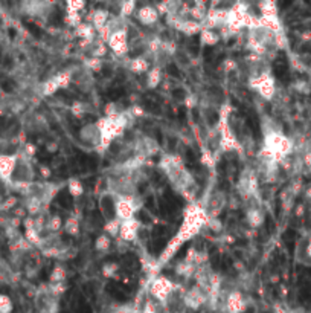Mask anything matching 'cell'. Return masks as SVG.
<instances>
[{"instance_id":"cell-12","label":"cell","mask_w":311,"mask_h":313,"mask_svg":"<svg viewBox=\"0 0 311 313\" xmlns=\"http://www.w3.org/2000/svg\"><path fill=\"white\" fill-rule=\"evenodd\" d=\"M247 305H249V302H247L244 293H241L239 290L229 292L226 296V301H224V308L227 313H244Z\"/></svg>"},{"instance_id":"cell-24","label":"cell","mask_w":311,"mask_h":313,"mask_svg":"<svg viewBox=\"0 0 311 313\" xmlns=\"http://www.w3.org/2000/svg\"><path fill=\"white\" fill-rule=\"evenodd\" d=\"M256 7L261 13V17L278 16V5H276V2H271V0H264V2H259Z\"/></svg>"},{"instance_id":"cell-42","label":"cell","mask_w":311,"mask_h":313,"mask_svg":"<svg viewBox=\"0 0 311 313\" xmlns=\"http://www.w3.org/2000/svg\"><path fill=\"white\" fill-rule=\"evenodd\" d=\"M305 252H306V258H308V266H311V238H309V240H306Z\"/></svg>"},{"instance_id":"cell-9","label":"cell","mask_w":311,"mask_h":313,"mask_svg":"<svg viewBox=\"0 0 311 313\" xmlns=\"http://www.w3.org/2000/svg\"><path fill=\"white\" fill-rule=\"evenodd\" d=\"M141 228H142V223L141 220L137 219H131V220H125V222H121V228H119V240L124 241V243H136L137 238H139V234H141Z\"/></svg>"},{"instance_id":"cell-27","label":"cell","mask_w":311,"mask_h":313,"mask_svg":"<svg viewBox=\"0 0 311 313\" xmlns=\"http://www.w3.org/2000/svg\"><path fill=\"white\" fill-rule=\"evenodd\" d=\"M80 228H81V223L77 217L71 216V217H67L66 222H64V226L63 229L66 231V234H69L71 237H77L80 234Z\"/></svg>"},{"instance_id":"cell-16","label":"cell","mask_w":311,"mask_h":313,"mask_svg":"<svg viewBox=\"0 0 311 313\" xmlns=\"http://www.w3.org/2000/svg\"><path fill=\"white\" fill-rule=\"evenodd\" d=\"M153 66H151V61H150V58L144 54V55H136V57H133L131 60H130V63H128V69L133 72V74H136V75H142V74H145L147 75V72L150 71Z\"/></svg>"},{"instance_id":"cell-19","label":"cell","mask_w":311,"mask_h":313,"mask_svg":"<svg viewBox=\"0 0 311 313\" xmlns=\"http://www.w3.org/2000/svg\"><path fill=\"white\" fill-rule=\"evenodd\" d=\"M264 219H265V216H264L262 206L249 208V210H246V220L250 225V228H259L264 223Z\"/></svg>"},{"instance_id":"cell-20","label":"cell","mask_w":311,"mask_h":313,"mask_svg":"<svg viewBox=\"0 0 311 313\" xmlns=\"http://www.w3.org/2000/svg\"><path fill=\"white\" fill-rule=\"evenodd\" d=\"M221 40L220 32L214 29H203L200 32V43L203 46H215Z\"/></svg>"},{"instance_id":"cell-10","label":"cell","mask_w":311,"mask_h":313,"mask_svg":"<svg viewBox=\"0 0 311 313\" xmlns=\"http://www.w3.org/2000/svg\"><path fill=\"white\" fill-rule=\"evenodd\" d=\"M80 139L83 141V144L93 147L96 151L101 147V133L99 128L96 125V122H87L80 128Z\"/></svg>"},{"instance_id":"cell-8","label":"cell","mask_w":311,"mask_h":313,"mask_svg":"<svg viewBox=\"0 0 311 313\" xmlns=\"http://www.w3.org/2000/svg\"><path fill=\"white\" fill-rule=\"evenodd\" d=\"M182 301H183L185 307H188V308H191V310H198V308H201L204 304L209 302V296H207V293H206L201 287H198V286L195 284L194 287L188 289V290L183 293Z\"/></svg>"},{"instance_id":"cell-32","label":"cell","mask_w":311,"mask_h":313,"mask_svg":"<svg viewBox=\"0 0 311 313\" xmlns=\"http://www.w3.org/2000/svg\"><path fill=\"white\" fill-rule=\"evenodd\" d=\"M136 14V2L134 0H127V2H121L119 4V17L125 19Z\"/></svg>"},{"instance_id":"cell-29","label":"cell","mask_w":311,"mask_h":313,"mask_svg":"<svg viewBox=\"0 0 311 313\" xmlns=\"http://www.w3.org/2000/svg\"><path fill=\"white\" fill-rule=\"evenodd\" d=\"M119 228H121V222L118 219H112L109 222H106L102 228V232L107 234L110 238H118L119 237Z\"/></svg>"},{"instance_id":"cell-6","label":"cell","mask_w":311,"mask_h":313,"mask_svg":"<svg viewBox=\"0 0 311 313\" xmlns=\"http://www.w3.org/2000/svg\"><path fill=\"white\" fill-rule=\"evenodd\" d=\"M107 48L119 58L130 54V40H128V32H127V23H125V26L112 32V36L107 40Z\"/></svg>"},{"instance_id":"cell-18","label":"cell","mask_w":311,"mask_h":313,"mask_svg":"<svg viewBox=\"0 0 311 313\" xmlns=\"http://www.w3.org/2000/svg\"><path fill=\"white\" fill-rule=\"evenodd\" d=\"M74 36L81 39V42H90L92 43L98 37V32L89 22H83L78 28L74 29Z\"/></svg>"},{"instance_id":"cell-21","label":"cell","mask_w":311,"mask_h":313,"mask_svg":"<svg viewBox=\"0 0 311 313\" xmlns=\"http://www.w3.org/2000/svg\"><path fill=\"white\" fill-rule=\"evenodd\" d=\"M162 80H163V69H160L157 66H153L150 71L147 72V86L150 89L159 87Z\"/></svg>"},{"instance_id":"cell-37","label":"cell","mask_w":311,"mask_h":313,"mask_svg":"<svg viewBox=\"0 0 311 313\" xmlns=\"http://www.w3.org/2000/svg\"><path fill=\"white\" fill-rule=\"evenodd\" d=\"M13 308H14L13 299L5 293H0V313H11Z\"/></svg>"},{"instance_id":"cell-13","label":"cell","mask_w":311,"mask_h":313,"mask_svg":"<svg viewBox=\"0 0 311 313\" xmlns=\"http://www.w3.org/2000/svg\"><path fill=\"white\" fill-rule=\"evenodd\" d=\"M185 245V243L177 237V235H174L172 237L168 243H166V246L162 249V252H160V255L157 257V263H159V266L160 267H163L168 261H171L172 258H174V255L180 251V248Z\"/></svg>"},{"instance_id":"cell-35","label":"cell","mask_w":311,"mask_h":313,"mask_svg":"<svg viewBox=\"0 0 311 313\" xmlns=\"http://www.w3.org/2000/svg\"><path fill=\"white\" fill-rule=\"evenodd\" d=\"M71 113L75 116V118H81L87 113V104L83 102V101H75L72 106H71Z\"/></svg>"},{"instance_id":"cell-40","label":"cell","mask_w":311,"mask_h":313,"mask_svg":"<svg viewBox=\"0 0 311 313\" xmlns=\"http://www.w3.org/2000/svg\"><path fill=\"white\" fill-rule=\"evenodd\" d=\"M206 228H209L212 232H221L224 229V226H223V223H221L220 219H209V220H207Z\"/></svg>"},{"instance_id":"cell-22","label":"cell","mask_w":311,"mask_h":313,"mask_svg":"<svg viewBox=\"0 0 311 313\" xmlns=\"http://www.w3.org/2000/svg\"><path fill=\"white\" fill-rule=\"evenodd\" d=\"M89 48H90V57H95V58H99V60H102L109 52L107 45L104 43L102 40H99L98 37L92 42V45Z\"/></svg>"},{"instance_id":"cell-34","label":"cell","mask_w":311,"mask_h":313,"mask_svg":"<svg viewBox=\"0 0 311 313\" xmlns=\"http://www.w3.org/2000/svg\"><path fill=\"white\" fill-rule=\"evenodd\" d=\"M84 8H86V2H81V0H71V2L66 4V14H81Z\"/></svg>"},{"instance_id":"cell-5","label":"cell","mask_w":311,"mask_h":313,"mask_svg":"<svg viewBox=\"0 0 311 313\" xmlns=\"http://www.w3.org/2000/svg\"><path fill=\"white\" fill-rule=\"evenodd\" d=\"M249 84L265 101H271L276 95V80L271 75V71L262 75L249 78Z\"/></svg>"},{"instance_id":"cell-3","label":"cell","mask_w":311,"mask_h":313,"mask_svg":"<svg viewBox=\"0 0 311 313\" xmlns=\"http://www.w3.org/2000/svg\"><path fill=\"white\" fill-rule=\"evenodd\" d=\"M141 208L142 202L137 199V196H115V217L119 222L136 219Z\"/></svg>"},{"instance_id":"cell-17","label":"cell","mask_w":311,"mask_h":313,"mask_svg":"<svg viewBox=\"0 0 311 313\" xmlns=\"http://www.w3.org/2000/svg\"><path fill=\"white\" fill-rule=\"evenodd\" d=\"M110 20V14L107 10H95L89 14V23L98 31H101Z\"/></svg>"},{"instance_id":"cell-1","label":"cell","mask_w":311,"mask_h":313,"mask_svg":"<svg viewBox=\"0 0 311 313\" xmlns=\"http://www.w3.org/2000/svg\"><path fill=\"white\" fill-rule=\"evenodd\" d=\"M130 113L128 110H124L121 115L118 116H113V118H99L96 121V125L99 128V133H101V147H99V153H104L110 148V145L116 141L118 137H121L127 127L130 125ZM133 118V116H131Z\"/></svg>"},{"instance_id":"cell-23","label":"cell","mask_w":311,"mask_h":313,"mask_svg":"<svg viewBox=\"0 0 311 313\" xmlns=\"http://www.w3.org/2000/svg\"><path fill=\"white\" fill-rule=\"evenodd\" d=\"M67 280V270L63 264H57L51 275H49V284H60V283H66Z\"/></svg>"},{"instance_id":"cell-41","label":"cell","mask_w":311,"mask_h":313,"mask_svg":"<svg viewBox=\"0 0 311 313\" xmlns=\"http://www.w3.org/2000/svg\"><path fill=\"white\" fill-rule=\"evenodd\" d=\"M223 66H224V71H226L227 74H230V72H233V71H236V69H238V64H236L233 60H226V61L223 63Z\"/></svg>"},{"instance_id":"cell-36","label":"cell","mask_w":311,"mask_h":313,"mask_svg":"<svg viewBox=\"0 0 311 313\" xmlns=\"http://www.w3.org/2000/svg\"><path fill=\"white\" fill-rule=\"evenodd\" d=\"M124 110H119V104L115 102V101H110L106 104V107H104V113H106L107 118H113V116H118L121 115Z\"/></svg>"},{"instance_id":"cell-26","label":"cell","mask_w":311,"mask_h":313,"mask_svg":"<svg viewBox=\"0 0 311 313\" xmlns=\"http://www.w3.org/2000/svg\"><path fill=\"white\" fill-rule=\"evenodd\" d=\"M112 241H113V238H110L107 234H99L98 237H96V240H95V249L98 251V252H101V254H104V252H107L110 248H112Z\"/></svg>"},{"instance_id":"cell-14","label":"cell","mask_w":311,"mask_h":313,"mask_svg":"<svg viewBox=\"0 0 311 313\" xmlns=\"http://www.w3.org/2000/svg\"><path fill=\"white\" fill-rule=\"evenodd\" d=\"M136 17H137V20H139V23L144 26H154V25H157L160 14L157 13L156 7L145 5L139 10H136Z\"/></svg>"},{"instance_id":"cell-7","label":"cell","mask_w":311,"mask_h":313,"mask_svg":"<svg viewBox=\"0 0 311 313\" xmlns=\"http://www.w3.org/2000/svg\"><path fill=\"white\" fill-rule=\"evenodd\" d=\"M226 203H227L226 193H223L221 190H215V191H212L209 196L206 197V202L201 203V205L204 208L207 217H209V219H218V216L224 210Z\"/></svg>"},{"instance_id":"cell-28","label":"cell","mask_w":311,"mask_h":313,"mask_svg":"<svg viewBox=\"0 0 311 313\" xmlns=\"http://www.w3.org/2000/svg\"><path fill=\"white\" fill-rule=\"evenodd\" d=\"M55 80V83L58 84L60 89H66L71 86V83H74V74L72 71H64V72H60L57 75L52 77Z\"/></svg>"},{"instance_id":"cell-25","label":"cell","mask_w":311,"mask_h":313,"mask_svg":"<svg viewBox=\"0 0 311 313\" xmlns=\"http://www.w3.org/2000/svg\"><path fill=\"white\" fill-rule=\"evenodd\" d=\"M66 187L69 190V194L72 197H81L84 194V185L80 179L77 178H71L66 181Z\"/></svg>"},{"instance_id":"cell-38","label":"cell","mask_w":311,"mask_h":313,"mask_svg":"<svg viewBox=\"0 0 311 313\" xmlns=\"http://www.w3.org/2000/svg\"><path fill=\"white\" fill-rule=\"evenodd\" d=\"M118 269H119V264L118 263H115V261H107L106 264L102 266V275L106 276V278H113L115 275H116V272H118Z\"/></svg>"},{"instance_id":"cell-43","label":"cell","mask_w":311,"mask_h":313,"mask_svg":"<svg viewBox=\"0 0 311 313\" xmlns=\"http://www.w3.org/2000/svg\"><path fill=\"white\" fill-rule=\"evenodd\" d=\"M40 170H42V176L43 178H49L51 176V171H49L48 167H40Z\"/></svg>"},{"instance_id":"cell-15","label":"cell","mask_w":311,"mask_h":313,"mask_svg":"<svg viewBox=\"0 0 311 313\" xmlns=\"http://www.w3.org/2000/svg\"><path fill=\"white\" fill-rule=\"evenodd\" d=\"M99 211L106 222L116 219L115 217V196L112 193L107 191L99 197Z\"/></svg>"},{"instance_id":"cell-2","label":"cell","mask_w":311,"mask_h":313,"mask_svg":"<svg viewBox=\"0 0 311 313\" xmlns=\"http://www.w3.org/2000/svg\"><path fill=\"white\" fill-rule=\"evenodd\" d=\"M207 220H209V217H207L203 205L192 202L183 213V222L176 235L183 243H188L201 232V229L207 225Z\"/></svg>"},{"instance_id":"cell-39","label":"cell","mask_w":311,"mask_h":313,"mask_svg":"<svg viewBox=\"0 0 311 313\" xmlns=\"http://www.w3.org/2000/svg\"><path fill=\"white\" fill-rule=\"evenodd\" d=\"M64 23L75 29L83 23V17H81V14H66L64 16Z\"/></svg>"},{"instance_id":"cell-33","label":"cell","mask_w":311,"mask_h":313,"mask_svg":"<svg viewBox=\"0 0 311 313\" xmlns=\"http://www.w3.org/2000/svg\"><path fill=\"white\" fill-rule=\"evenodd\" d=\"M58 90H60V87H58V84L55 83L54 78H49L42 84V95L43 96H54Z\"/></svg>"},{"instance_id":"cell-30","label":"cell","mask_w":311,"mask_h":313,"mask_svg":"<svg viewBox=\"0 0 311 313\" xmlns=\"http://www.w3.org/2000/svg\"><path fill=\"white\" fill-rule=\"evenodd\" d=\"M64 226V222L61 219V216L58 214H54V216H49L48 219V225H46V229L54 235V234H58Z\"/></svg>"},{"instance_id":"cell-31","label":"cell","mask_w":311,"mask_h":313,"mask_svg":"<svg viewBox=\"0 0 311 313\" xmlns=\"http://www.w3.org/2000/svg\"><path fill=\"white\" fill-rule=\"evenodd\" d=\"M102 66H104V60H99V58H95V57H89L84 60V69L89 71L90 74H98L102 71Z\"/></svg>"},{"instance_id":"cell-4","label":"cell","mask_w":311,"mask_h":313,"mask_svg":"<svg viewBox=\"0 0 311 313\" xmlns=\"http://www.w3.org/2000/svg\"><path fill=\"white\" fill-rule=\"evenodd\" d=\"M176 290H177V286L174 284V281H171L166 276H156L148 286L150 295L156 299V302L163 304V305L168 304V301L176 293Z\"/></svg>"},{"instance_id":"cell-11","label":"cell","mask_w":311,"mask_h":313,"mask_svg":"<svg viewBox=\"0 0 311 313\" xmlns=\"http://www.w3.org/2000/svg\"><path fill=\"white\" fill-rule=\"evenodd\" d=\"M17 161H19L17 153L16 154L0 153V181L10 185L17 167Z\"/></svg>"}]
</instances>
